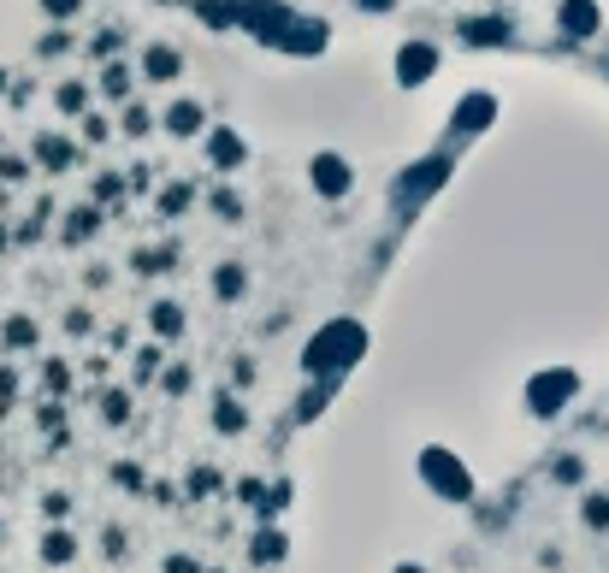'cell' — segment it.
<instances>
[{
    "mask_svg": "<svg viewBox=\"0 0 609 573\" xmlns=\"http://www.w3.org/2000/svg\"><path fill=\"white\" fill-rule=\"evenodd\" d=\"M361 349H367L361 325H355V319H338V325H326V331H320V337L308 343V355H302V361H308V373L332 379V373H343V367H349V361H355Z\"/></svg>",
    "mask_w": 609,
    "mask_h": 573,
    "instance_id": "obj_1",
    "label": "cell"
},
{
    "mask_svg": "<svg viewBox=\"0 0 609 573\" xmlns=\"http://www.w3.org/2000/svg\"><path fill=\"white\" fill-rule=\"evenodd\" d=\"M574 390H580V379H574L568 367H550V373H539V379L527 384V408H533L539 420H550V414H556Z\"/></svg>",
    "mask_w": 609,
    "mask_h": 573,
    "instance_id": "obj_2",
    "label": "cell"
},
{
    "mask_svg": "<svg viewBox=\"0 0 609 573\" xmlns=\"http://www.w3.org/2000/svg\"><path fill=\"white\" fill-rule=\"evenodd\" d=\"M420 473H426V485L444 491V497H468V491H474V479L462 473V461H456L450 449H426V455H420Z\"/></svg>",
    "mask_w": 609,
    "mask_h": 573,
    "instance_id": "obj_3",
    "label": "cell"
},
{
    "mask_svg": "<svg viewBox=\"0 0 609 573\" xmlns=\"http://www.w3.org/2000/svg\"><path fill=\"white\" fill-rule=\"evenodd\" d=\"M314 178H320V190H326V195L349 190V166H338V160H320V166H314Z\"/></svg>",
    "mask_w": 609,
    "mask_h": 573,
    "instance_id": "obj_4",
    "label": "cell"
},
{
    "mask_svg": "<svg viewBox=\"0 0 609 573\" xmlns=\"http://www.w3.org/2000/svg\"><path fill=\"white\" fill-rule=\"evenodd\" d=\"M178 302H160V308H154V331H160V337H178V331H184V325H178Z\"/></svg>",
    "mask_w": 609,
    "mask_h": 573,
    "instance_id": "obj_5",
    "label": "cell"
},
{
    "mask_svg": "<svg viewBox=\"0 0 609 573\" xmlns=\"http://www.w3.org/2000/svg\"><path fill=\"white\" fill-rule=\"evenodd\" d=\"M42 556H48L54 568H60V562H71V538H66V532H54V538L42 544Z\"/></svg>",
    "mask_w": 609,
    "mask_h": 573,
    "instance_id": "obj_6",
    "label": "cell"
},
{
    "mask_svg": "<svg viewBox=\"0 0 609 573\" xmlns=\"http://www.w3.org/2000/svg\"><path fill=\"white\" fill-rule=\"evenodd\" d=\"M278 556H284V538H278V532H267V538L255 544V562H278Z\"/></svg>",
    "mask_w": 609,
    "mask_h": 573,
    "instance_id": "obj_7",
    "label": "cell"
},
{
    "mask_svg": "<svg viewBox=\"0 0 609 573\" xmlns=\"http://www.w3.org/2000/svg\"><path fill=\"white\" fill-rule=\"evenodd\" d=\"M586 526H609V497H586Z\"/></svg>",
    "mask_w": 609,
    "mask_h": 573,
    "instance_id": "obj_8",
    "label": "cell"
},
{
    "mask_svg": "<svg viewBox=\"0 0 609 573\" xmlns=\"http://www.w3.org/2000/svg\"><path fill=\"white\" fill-rule=\"evenodd\" d=\"M243 426V414H237V402H219V432H237Z\"/></svg>",
    "mask_w": 609,
    "mask_h": 573,
    "instance_id": "obj_9",
    "label": "cell"
},
{
    "mask_svg": "<svg viewBox=\"0 0 609 573\" xmlns=\"http://www.w3.org/2000/svg\"><path fill=\"white\" fill-rule=\"evenodd\" d=\"M237 290H243V278H237V266H225L219 272V296H237Z\"/></svg>",
    "mask_w": 609,
    "mask_h": 573,
    "instance_id": "obj_10",
    "label": "cell"
},
{
    "mask_svg": "<svg viewBox=\"0 0 609 573\" xmlns=\"http://www.w3.org/2000/svg\"><path fill=\"white\" fill-rule=\"evenodd\" d=\"M48 6H71V0H48Z\"/></svg>",
    "mask_w": 609,
    "mask_h": 573,
    "instance_id": "obj_11",
    "label": "cell"
},
{
    "mask_svg": "<svg viewBox=\"0 0 609 573\" xmlns=\"http://www.w3.org/2000/svg\"><path fill=\"white\" fill-rule=\"evenodd\" d=\"M397 573H420V568H397Z\"/></svg>",
    "mask_w": 609,
    "mask_h": 573,
    "instance_id": "obj_12",
    "label": "cell"
}]
</instances>
